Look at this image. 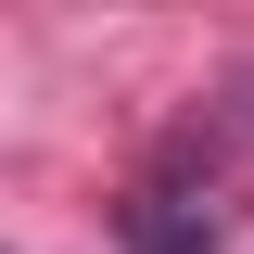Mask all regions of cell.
Returning a JSON list of instances; mask_svg holds the SVG:
<instances>
[{
	"instance_id": "cell-1",
	"label": "cell",
	"mask_w": 254,
	"mask_h": 254,
	"mask_svg": "<svg viewBox=\"0 0 254 254\" xmlns=\"http://www.w3.org/2000/svg\"><path fill=\"white\" fill-rule=\"evenodd\" d=\"M229 242V203H216V140H203V115L165 140V165L140 190H127V254H216Z\"/></svg>"
},
{
	"instance_id": "cell-2",
	"label": "cell",
	"mask_w": 254,
	"mask_h": 254,
	"mask_svg": "<svg viewBox=\"0 0 254 254\" xmlns=\"http://www.w3.org/2000/svg\"><path fill=\"white\" fill-rule=\"evenodd\" d=\"M203 140H216V153H229V140H254V64H242V76H229L216 102H203Z\"/></svg>"
}]
</instances>
